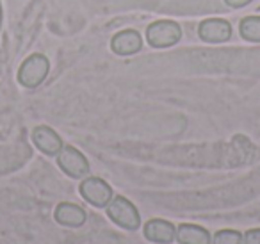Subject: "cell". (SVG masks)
I'll return each mask as SVG.
<instances>
[{
  "label": "cell",
  "instance_id": "cell-1",
  "mask_svg": "<svg viewBox=\"0 0 260 244\" xmlns=\"http://www.w3.org/2000/svg\"><path fill=\"white\" fill-rule=\"evenodd\" d=\"M107 214L116 225H119L125 230H138L141 225V218H139L138 208L134 203L123 196L112 198L107 203Z\"/></svg>",
  "mask_w": 260,
  "mask_h": 244
},
{
  "label": "cell",
  "instance_id": "cell-2",
  "mask_svg": "<svg viewBox=\"0 0 260 244\" xmlns=\"http://www.w3.org/2000/svg\"><path fill=\"white\" fill-rule=\"evenodd\" d=\"M50 63L43 54H32L22 63L18 72V82L25 87H38L48 75Z\"/></svg>",
  "mask_w": 260,
  "mask_h": 244
},
{
  "label": "cell",
  "instance_id": "cell-3",
  "mask_svg": "<svg viewBox=\"0 0 260 244\" xmlns=\"http://www.w3.org/2000/svg\"><path fill=\"white\" fill-rule=\"evenodd\" d=\"M182 36V29L178 23L168 22V20H160L155 22L146 29V40L153 48H168L178 43Z\"/></svg>",
  "mask_w": 260,
  "mask_h": 244
},
{
  "label": "cell",
  "instance_id": "cell-4",
  "mask_svg": "<svg viewBox=\"0 0 260 244\" xmlns=\"http://www.w3.org/2000/svg\"><path fill=\"white\" fill-rule=\"evenodd\" d=\"M57 164L66 175L73 176V178L86 176L87 171H89V162H87V159L73 146L61 148V151L57 154Z\"/></svg>",
  "mask_w": 260,
  "mask_h": 244
},
{
  "label": "cell",
  "instance_id": "cell-5",
  "mask_svg": "<svg viewBox=\"0 0 260 244\" xmlns=\"http://www.w3.org/2000/svg\"><path fill=\"white\" fill-rule=\"evenodd\" d=\"M80 194L93 207H107V203L112 200L111 186L96 176H89L80 184Z\"/></svg>",
  "mask_w": 260,
  "mask_h": 244
},
{
  "label": "cell",
  "instance_id": "cell-6",
  "mask_svg": "<svg viewBox=\"0 0 260 244\" xmlns=\"http://www.w3.org/2000/svg\"><path fill=\"white\" fill-rule=\"evenodd\" d=\"M198 34L207 43H223L232 36V25L223 18H209L198 27Z\"/></svg>",
  "mask_w": 260,
  "mask_h": 244
},
{
  "label": "cell",
  "instance_id": "cell-7",
  "mask_svg": "<svg viewBox=\"0 0 260 244\" xmlns=\"http://www.w3.org/2000/svg\"><path fill=\"white\" fill-rule=\"evenodd\" d=\"M143 47L141 34L134 29H125L118 33L111 41V48L118 55H132L138 54Z\"/></svg>",
  "mask_w": 260,
  "mask_h": 244
},
{
  "label": "cell",
  "instance_id": "cell-8",
  "mask_svg": "<svg viewBox=\"0 0 260 244\" xmlns=\"http://www.w3.org/2000/svg\"><path fill=\"white\" fill-rule=\"evenodd\" d=\"M145 237L157 244H170L177 237V228L166 219H150L145 225Z\"/></svg>",
  "mask_w": 260,
  "mask_h": 244
},
{
  "label": "cell",
  "instance_id": "cell-9",
  "mask_svg": "<svg viewBox=\"0 0 260 244\" xmlns=\"http://www.w3.org/2000/svg\"><path fill=\"white\" fill-rule=\"evenodd\" d=\"M32 141L43 154L47 155H57L62 148V141L57 136L55 130H52L50 127H36L32 132Z\"/></svg>",
  "mask_w": 260,
  "mask_h": 244
},
{
  "label": "cell",
  "instance_id": "cell-10",
  "mask_svg": "<svg viewBox=\"0 0 260 244\" xmlns=\"http://www.w3.org/2000/svg\"><path fill=\"white\" fill-rule=\"evenodd\" d=\"M54 218L59 225L77 228V226H82L84 221H86V210L82 207H79V205L64 201V203L57 205V208L54 212Z\"/></svg>",
  "mask_w": 260,
  "mask_h": 244
},
{
  "label": "cell",
  "instance_id": "cell-11",
  "mask_svg": "<svg viewBox=\"0 0 260 244\" xmlns=\"http://www.w3.org/2000/svg\"><path fill=\"white\" fill-rule=\"evenodd\" d=\"M177 239L180 244H210V233L198 225H180Z\"/></svg>",
  "mask_w": 260,
  "mask_h": 244
},
{
  "label": "cell",
  "instance_id": "cell-12",
  "mask_svg": "<svg viewBox=\"0 0 260 244\" xmlns=\"http://www.w3.org/2000/svg\"><path fill=\"white\" fill-rule=\"evenodd\" d=\"M239 33L244 40L260 43V16H248L239 25Z\"/></svg>",
  "mask_w": 260,
  "mask_h": 244
},
{
  "label": "cell",
  "instance_id": "cell-13",
  "mask_svg": "<svg viewBox=\"0 0 260 244\" xmlns=\"http://www.w3.org/2000/svg\"><path fill=\"white\" fill-rule=\"evenodd\" d=\"M212 244H244V237L237 230H219L214 235Z\"/></svg>",
  "mask_w": 260,
  "mask_h": 244
},
{
  "label": "cell",
  "instance_id": "cell-14",
  "mask_svg": "<svg viewBox=\"0 0 260 244\" xmlns=\"http://www.w3.org/2000/svg\"><path fill=\"white\" fill-rule=\"evenodd\" d=\"M244 244H260V228H253L246 232Z\"/></svg>",
  "mask_w": 260,
  "mask_h": 244
},
{
  "label": "cell",
  "instance_id": "cell-15",
  "mask_svg": "<svg viewBox=\"0 0 260 244\" xmlns=\"http://www.w3.org/2000/svg\"><path fill=\"white\" fill-rule=\"evenodd\" d=\"M249 2H251V0H224V4L230 6V8H244Z\"/></svg>",
  "mask_w": 260,
  "mask_h": 244
},
{
  "label": "cell",
  "instance_id": "cell-16",
  "mask_svg": "<svg viewBox=\"0 0 260 244\" xmlns=\"http://www.w3.org/2000/svg\"><path fill=\"white\" fill-rule=\"evenodd\" d=\"M0 25H2V6H0Z\"/></svg>",
  "mask_w": 260,
  "mask_h": 244
}]
</instances>
